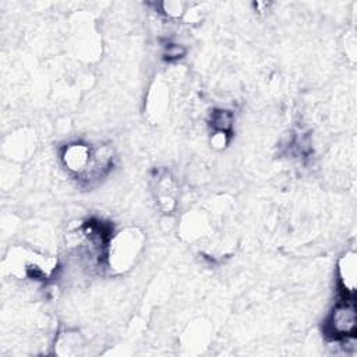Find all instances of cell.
Instances as JSON below:
<instances>
[{"instance_id": "5b68a950", "label": "cell", "mask_w": 357, "mask_h": 357, "mask_svg": "<svg viewBox=\"0 0 357 357\" xmlns=\"http://www.w3.org/2000/svg\"><path fill=\"white\" fill-rule=\"evenodd\" d=\"M354 251H346L337 264V278L340 289L344 291L346 297H353L356 290L357 279V259Z\"/></svg>"}, {"instance_id": "3957f363", "label": "cell", "mask_w": 357, "mask_h": 357, "mask_svg": "<svg viewBox=\"0 0 357 357\" xmlns=\"http://www.w3.org/2000/svg\"><path fill=\"white\" fill-rule=\"evenodd\" d=\"M92 151L93 149L91 146L82 142L68 144L61 152V163L70 173L81 177L89 166Z\"/></svg>"}, {"instance_id": "9c48e42d", "label": "cell", "mask_w": 357, "mask_h": 357, "mask_svg": "<svg viewBox=\"0 0 357 357\" xmlns=\"http://www.w3.org/2000/svg\"><path fill=\"white\" fill-rule=\"evenodd\" d=\"M185 53V49L178 46V45H169L166 47V52H165V56L169 59V60H177L180 59L181 56H184Z\"/></svg>"}, {"instance_id": "7a4b0ae2", "label": "cell", "mask_w": 357, "mask_h": 357, "mask_svg": "<svg viewBox=\"0 0 357 357\" xmlns=\"http://www.w3.org/2000/svg\"><path fill=\"white\" fill-rule=\"evenodd\" d=\"M357 317H356V304L353 297H346L342 301L336 303L328 321L326 332L337 340L353 339L356 335Z\"/></svg>"}, {"instance_id": "8992f818", "label": "cell", "mask_w": 357, "mask_h": 357, "mask_svg": "<svg viewBox=\"0 0 357 357\" xmlns=\"http://www.w3.org/2000/svg\"><path fill=\"white\" fill-rule=\"evenodd\" d=\"M211 126L215 131L230 132L233 126V114L229 110H215L211 117Z\"/></svg>"}, {"instance_id": "277c9868", "label": "cell", "mask_w": 357, "mask_h": 357, "mask_svg": "<svg viewBox=\"0 0 357 357\" xmlns=\"http://www.w3.org/2000/svg\"><path fill=\"white\" fill-rule=\"evenodd\" d=\"M113 165V149L107 145H99L92 151V158L88 169L81 176L85 181L102 178Z\"/></svg>"}, {"instance_id": "ba28073f", "label": "cell", "mask_w": 357, "mask_h": 357, "mask_svg": "<svg viewBox=\"0 0 357 357\" xmlns=\"http://www.w3.org/2000/svg\"><path fill=\"white\" fill-rule=\"evenodd\" d=\"M229 142V132L225 131H215L211 137V145L216 149H223Z\"/></svg>"}, {"instance_id": "6da1fadb", "label": "cell", "mask_w": 357, "mask_h": 357, "mask_svg": "<svg viewBox=\"0 0 357 357\" xmlns=\"http://www.w3.org/2000/svg\"><path fill=\"white\" fill-rule=\"evenodd\" d=\"M145 244V236L138 227H126L114 233L107 243L105 261L110 271L123 273L138 261Z\"/></svg>"}, {"instance_id": "52a82bcc", "label": "cell", "mask_w": 357, "mask_h": 357, "mask_svg": "<svg viewBox=\"0 0 357 357\" xmlns=\"http://www.w3.org/2000/svg\"><path fill=\"white\" fill-rule=\"evenodd\" d=\"M162 7H163L165 14L172 18H178L185 13L184 4L181 1H165V3H162Z\"/></svg>"}]
</instances>
